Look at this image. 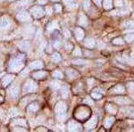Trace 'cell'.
I'll return each mask as SVG.
<instances>
[{
  "label": "cell",
  "instance_id": "obj_1",
  "mask_svg": "<svg viewBox=\"0 0 134 132\" xmlns=\"http://www.w3.org/2000/svg\"><path fill=\"white\" fill-rule=\"evenodd\" d=\"M23 59H24V55H19L16 56L14 59H12L9 62V70L13 72H18L23 68Z\"/></svg>",
  "mask_w": 134,
  "mask_h": 132
},
{
  "label": "cell",
  "instance_id": "obj_2",
  "mask_svg": "<svg viewBox=\"0 0 134 132\" xmlns=\"http://www.w3.org/2000/svg\"><path fill=\"white\" fill-rule=\"evenodd\" d=\"M67 110V105L64 102H58L55 105V111L57 113V117L59 120H64L65 119V113Z\"/></svg>",
  "mask_w": 134,
  "mask_h": 132
},
{
  "label": "cell",
  "instance_id": "obj_3",
  "mask_svg": "<svg viewBox=\"0 0 134 132\" xmlns=\"http://www.w3.org/2000/svg\"><path fill=\"white\" fill-rule=\"evenodd\" d=\"M74 115H75V118L78 119V120H86L87 118H88V116L90 115V111L88 110V107L81 106V107L77 108Z\"/></svg>",
  "mask_w": 134,
  "mask_h": 132
},
{
  "label": "cell",
  "instance_id": "obj_4",
  "mask_svg": "<svg viewBox=\"0 0 134 132\" xmlns=\"http://www.w3.org/2000/svg\"><path fill=\"white\" fill-rule=\"evenodd\" d=\"M38 89V84L35 81L29 79L25 82L24 86H23V91L26 93H31V92H35Z\"/></svg>",
  "mask_w": 134,
  "mask_h": 132
},
{
  "label": "cell",
  "instance_id": "obj_5",
  "mask_svg": "<svg viewBox=\"0 0 134 132\" xmlns=\"http://www.w3.org/2000/svg\"><path fill=\"white\" fill-rule=\"evenodd\" d=\"M31 15L36 19H40L45 15V11L44 9L40 5H35L31 9Z\"/></svg>",
  "mask_w": 134,
  "mask_h": 132
},
{
  "label": "cell",
  "instance_id": "obj_6",
  "mask_svg": "<svg viewBox=\"0 0 134 132\" xmlns=\"http://www.w3.org/2000/svg\"><path fill=\"white\" fill-rule=\"evenodd\" d=\"M17 20L21 22H27V21H31V17L25 11H21V12L18 13L16 15Z\"/></svg>",
  "mask_w": 134,
  "mask_h": 132
},
{
  "label": "cell",
  "instance_id": "obj_7",
  "mask_svg": "<svg viewBox=\"0 0 134 132\" xmlns=\"http://www.w3.org/2000/svg\"><path fill=\"white\" fill-rule=\"evenodd\" d=\"M67 129H68L69 131H80L81 130L82 127L80 123H78L75 120H70L67 125Z\"/></svg>",
  "mask_w": 134,
  "mask_h": 132
},
{
  "label": "cell",
  "instance_id": "obj_8",
  "mask_svg": "<svg viewBox=\"0 0 134 132\" xmlns=\"http://www.w3.org/2000/svg\"><path fill=\"white\" fill-rule=\"evenodd\" d=\"M114 102L115 103H117L118 105H130V104L131 103V99L129 98V97L127 96H118V97H115V98L114 99Z\"/></svg>",
  "mask_w": 134,
  "mask_h": 132
},
{
  "label": "cell",
  "instance_id": "obj_9",
  "mask_svg": "<svg viewBox=\"0 0 134 132\" xmlns=\"http://www.w3.org/2000/svg\"><path fill=\"white\" fill-rule=\"evenodd\" d=\"M20 93V88L18 85H13L11 88L8 89V94L11 97H16Z\"/></svg>",
  "mask_w": 134,
  "mask_h": 132
},
{
  "label": "cell",
  "instance_id": "obj_10",
  "mask_svg": "<svg viewBox=\"0 0 134 132\" xmlns=\"http://www.w3.org/2000/svg\"><path fill=\"white\" fill-rule=\"evenodd\" d=\"M125 92V88L122 85H116L115 87H114L111 90H110V93L111 94H116V95H120V94H124Z\"/></svg>",
  "mask_w": 134,
  "mask_h": 132
},
{
  "label": "cell",
  "instance_id": "obj_11",
  "mask_svg": "<svg viewBox=\"0 0 134 132\" xmlns=\"http://www.w3.org/2000/svg\"><path fill=\"white\" fill-rule=\"evenodd\" d=\"M97 122H98V118H97L96 116H93L92 118H90V120L86 123V125H85V127L87 128V129H93V128H95L96 127V125H97Z\"/></svg>",
  "mask_w": 134,
  "mask_h": 132
},
{
  "label": "cell",
  "instance_id": "obj_12",
  "mask_svg": "<svg viewBox=\"0 0 134 132\" xmlns=\"http://www.w3.org/2000/svg\"><path fill=\"white\" fill-rule=\"evenodd\" d=\"M74 35L75 37H76V38H77V40H82L83 39V38H84V31L81 28H80V27H77V28H75V30H74Z\"/></svg>",
  "mask_w": 134,
  "mask_h": 132
},
{
  "label": "cell",
  "instance_id": "obj_13",
  "mask_svg": "<svg viewBox=\"0 0 134 132\" xmlns=\"http://www.w3.org/2000/svg\"><path fill=\"white\" fill-rule=\"evenodd\" d=\"M44 64L41 61L38 60V61H34L32 62L31 64H30V68L32 69V70H40V69H42Z\"/></svg>",
  "mask_w": 134,
  "mask_h": 132
},
{
  "label": "cell",
  "instance_id": "obj_14",
  "mask_svg": "<svg viewBox=\"0 0 134 132\" xmlns=\"http://www.w3.org/2000/svg\"><path fill=\"white\" fill-rule=\"evenodd\" d=\"M10 21L8 18H6V17H3L2 19H0V28L3 30H5L7 29V28L10 27Z\"/></svg>",
  "mask_w": 134,
  "mask_h": 132
},
{
  "label": "cell",
  "instance_id": "obj_15",
  "mask_svg": "<svg viewBox=\"0 0 134 132\" xmlns=\"http://www.w3.org/2000/svg\"><path fill=\"white\" fill-rule=\"evenodd\" d=\"M66 75L69 79H75V78L79 76V72L77 71L73 70V69H67Z\"/></svg>",
  "mask_w": 134,
  "mask_h": 132
},
{
  "label": "cell",
  "instance_id": "obj_16",
  "mask_svg": "<svg viewBox=\"0 0 134 132\" xmlns=\"http://www.w3.org/2000/svg\"><path fill=\"white\" fill-rule=\"evenodd\" d=\"M14 76L13 74H9V75H7V76H5L3 79V82H2L3 87H7L11 82H12V81L14 79Z\"/></svg>",
  "mask_w": 134,
  "mask_h": 132
},
{
  "label": "cell",
  "instance_id": "obj_17",
  "mask_svg": "<svg viewBox=\"0 0 134 132\" xmlns=\"http://www.w3.org/2000/svg\"><path fill=\"white\" fill-rule=\"evenodd\" d=\"M30 47H31V43L29 42V41H21L20 43H19V47H20V49H21L23 51H27L30 49Z\"/></svg>",
  "mask_w": 134,
  "mask_h": 132
},
{
  "label": "cell",
  "instance_id": "obj_18",
  "mask_svg": "<svg viewBox=\"0 0 134 132\" xmlns=\"http://www.w3.org/2000/svg\"><path fill=\"white\" fill-rule=\"evenodd\" d=\"M105 109H107V112H109L111 114H115L117 112V108L113 104H107V106H105Z\"/></svg>",
  "mask_w": 134,
  "mask_h": 132
},
{
  "label": "cell",
  "instance_id": "obj_19",
  "mask_svg": "<svg viewBox=\"0 0 134 132\" xmlns=\"http://www.w3.org/2000/svg\"><path fill=\"white\" fill-rule=\"evenodd\" d=\"M84 46H85L87 48L92 49L95 47V41L92 38H86L84 40Z\"/></svg>",
  "mask_w": 134,
  "mask_h": 132
},
{
  "label": "cell",
  "instance_id": "obj_20",
  "mask_svg": "<svg viewBox=\"0 0 134 132\" xmlns=\"http://www.w3.org/2000/svg\"><path fill=\"white\" fill-rule=\"evenodd\" d=\"M47 77V72L46 71H37L33 74V78H35L36 79H43Z\"/></svg>",
  "mask_w": 134,
  "mask_h": 132
},
{
  "label": "cell",
  "instance_id": "obj_21",
  "mask_svg": "<svg viewBox=\"0 0 134 132\" xmlns=\"http://www.w3.org/2000/svg\"><path fill=\"white\" fill-rule=\"evenodd\" d=\"M79 24L83 26V27H86L88 25V19L86 15L84 14H81L79 17Z\"/></svg>",
  "mask_w": 134,
  "mask_h": 132
},
{
  "label": "cell",
  "instance_id": "obj_22",
  "mask_svg": "<svg viewBox=\"0 0 134 132\" xmlns=\"http://www.w3.org/2000/svg\"><path fill=\"white\" fill-rule=\"evenodd\" d=\"M114 117H109V118L105 119L104 124H105V127L107 128V129H109V128H111L112 125L114 124Z\"/></svg>",
  "mask_w": 134,
  "mask_h": 132
},
{
  "label": "cell",
  "instance_id": "obj_23",
  "mask_svg": "<svg viewBox=\"0 0 134 132\" xmlns=\"http://www.w3.org/2000/svg\"><path fill=\"white\" fill-rule=\"evenodd\" d=\"M113 0H103V7L105 10H110L112 9L113 6Z\"/></svg>",
  "mask_w": 134,
  "mask_h": 132
},
{
  "label": "cell",
  "instance_id": "obj_24",
  "mask_svg": "<svg viewBox=\"0 0 134 132\" xmlns=\"http://www.w3.org/2000/svg\"><path fill=\"white\" fill-rule=\"evenodd\" d=\"M60 93H61V96L63 98H67L69 96V89L68 88H67L66 86H64L61 88V89H60Z\"/></svg>",
  "mask_w": 134,
  "mask_h": 132
},
{
  "label": "cell",
  "instance_id": "obj_25",
  "mask_svg": "<svg viewBox=\"0 0 134 132\" xmlns=\"http://www.w3.org/2000/svg\"><path fill=\"white\" fill-rule=\"evenodd\" d=\"M13 122L15 123V124L18 125V126H23V127H25L26 124H27V122H26V120L24 119H21V118L14 119V120H13Z\"/></svg>",
  "mask_w": 134,
  "mask_h": 132
},
{
  "label": "cell",
  "instance_id": "obj_26",
  "mask_svg": "<svg viewBox=\"0 0 134 132\" xmlns=\"http://www.w3.org/2000/svg\"><path fill=\"white\" fill-rule=\"evenodd\" d=\"M28 111L31 112H36L38 110V105L37 103H31V105L28 106Z\"/></svg>",
  "mask_w": 134,
  "mask_h": 132
},
{
  "label": "cell",
  "instance_id": "obj_27",
  "mask_svg": "<svg viewBox=\"0 0 134 132\" xmlns=\"http://www.w3.org/2000/svg\"><path fill=\"white\" fill-rule=\"evenodd\" d=\"M63 2H64V5L66 6H68V7H74V6L76 5L74 0H63Z\"/></svg>",
  "mask_w": 134,
  "mask_h": 132
},
{
  "label": "cell",
  "instance_id": "obj_28",
  "mask_svg": "<svg viewBox=\"0 0 134 132\" xmlns=\"http://www.w3.org/2000/svg\"><path fill=\"white\" fill-rule=\"evenodd\" d=\"M91 97H92V98L97 99V100H98V99H100L101 97H102V94H101L98 90H96V91H93L91 93Z\"/></svg>",
  "mask_w": 134,
  "mask_h": 132
},
{
  "label": "cell",
  "instance_id": "obj_29",
  "mask_svg": "<svg viewBox=\"0 0 134 132\" xmlns=\"http://www.w3.org/2000/svg\"><path fill=\"white\" fill-rule=\"evenodd\" d=\"M61 55H59L58 53H54L53 55H52V61L55 62H58L61 61Z\"/></svg>",
  "mask_w": 134,
  "mask_h": 132
},
{
  "label": "cell",
  "instance_id": "obj_30",
  "mask_svg": "<svg viewBox=\"0 0 134 132\" xmlns=\"http://www.w3.org/2000/svg\"><path fill=\"white\" fill-rule=\"evenodd\" d=\"M124 27L126 29H134V21H128L124 23Z\"/></svg>",
  "mask_w": 134,
  "mask_h": 132
},
{
  "label": "cell",
  "instance_id": "obj_31",
  "mask_svg": "<svg viewBox=\"0 0 134 132\" xmlns=\"http://www.w3.org/2000/svg\"><path fill=\"white\" fill-rule=\"evenodd\" d=\"M53 77L54 78H57V79H63V77H64V75H63L62 71H58V70H55L53 71Z\"/></svg>",
  "mask_w": 134,
  "mask_h": 132
},
{
  "label": "cell",
  "instance_id": "obj_32",
  "mask_svg": "<svg viewBox=\"0 0 134 132\" xmlns=\"http://www.w3.org/2000/svg\"><path fill=\"white\" fill-rule=\"evenodd\" d=\"M85 61L82 59H75L72 61V64H75V65H82V64H85Z\"/></svg>",
  "mask_w": 134,
  "mask_h": 132
},
{
  "label": "cell",
  "instance_id": "obj_33",
  "mask_svg": "<svg viewBox=\"0 0 134 132\" xmlns=\"http://www.w3.org/2000/svg\"><path fill=\"white\" fill-rule=\"evenodd\" d=\"M124 38L127 42H132V41H134V33L133 34H127Z\"/></svg>",
  "mask_w": 134,
  "mask_h": 132
},
{
  "label": "cell",
  "instance_id": "obj_34",
  "mask_svg": "<svg viewBox=\"0 0 134 132\" xmlns=\"http://www.w3.org/2000/svg\"><path fill=\"white\" fill-rule=\"evenodd\" d=\"M124 43V39L121 38H114V39L113 40V44H114V45H122Z\"/></svg>",
  "mask_w": 134,
  "mask_h": 132
},
{
  "label": "cell",
  "instance_id": "obj_35",
  "mask_svg": "<svg viewBox=\"0 0 134 132\" xmlns=\"http://www.w3.org/2000/svg\"><path fill=\"white\" fill-rule=\"evenodd\" d=\"M90 7V0H83V8L84 10H88Z\"/></svg>",
  "mask_w": 134,
  "mask_h": 132
},
{
  "label": "cell",
  "instance_id": "obj_36",
  "mask_svg": "<svg viewBox=\"0 0 134 132\" xmlns=\"http://www.w3.org/2000/svg\"><path fill=\"white\" fill-rule=\"evenodd\" d=\"M73 55H76V56H80L82 55V53H81V49L79 48V47H75L74 50H73Z\"/></svg>",
  "mask_w": 134,
  "mask_h": 132
},
{
  "label": "cell",
  "instance_id": "obj_37",
  "mask_svg": "<svg viewBox=\"0 0 134 132\" xmlns=\"http://www.w3.org/2000/svg\"><path fill=\"white\" fill-rule=\"evenodd\" d=\"M51 88H53V89H58V88H60V84L57 83V82H52Z\"/></svg>",
  "mask_w": 134,
  "mask_h": 132
},
{
  "label": "cell",
  "instance_id": "obj_38",
  "mask_svg": "<svg viewBox=\"0 0 134 132\" xmlns=\"http://www.w3.org/2000/svg\"><path fill=\"white\" fill-rule=\"evenodd\" d=\"M54 8H55V12H57V13H60L62 11V6H61L60 4H55Z\"/></svg>",
  "mask_w": 134,
  "mask_h": 132
},
{
  "label": "cell",
  "instance_id": "obj_39",
  "mask_svg": "<svg viewBox=\"0 0 134 132\" xmlns=\"http://www.w3.org/2000/svg\"><path fill=\"white\" fill-rule=\"evenodd\" d=\"M127 88H128L131 91L134 92V82H130V83L127 84Z\"/></svg>",
  "mask_w": 134,
  "mask_h": 132
},
{
  "label": "cell",
  "instance_id": "obj_40",
  "mask_svg": "<svg viewBox=\"0 0 134 132\" xmlns=\"http://www.w3.org/2000/svg\"><path fill=\"white\" fill-rule=\"evenodd\" d=\"M10 114H11V117H15L18 115V112H17L16 109H12L10 111Z\"/></svg>",
  "mask_w": 134,
  "mask_h": 132
},
{
  "label": "cell",
  "instance_id": "obj_41",
  "mask_svg": "<svg viewBox=\"0 0 134 132\" xmlns=\"http://www.w3.org/2000/svg\"><path fill=\"white\" fill-rule=\"evenodd\" d=\"M54 24H55V23H54V22L49 23L48 26H47V30H48V31H53V30L55 29V27H57V25H54Z\"/></svg>",
  "mask_w": 134,
  "mask_h": 132
},
{
  "label": "cell",
  "instance_id": "obj_42",
  "mask_svg": "<svg viewBox=\"0 0 134 132\" xmlns=\"http://www.w3.org/2000/svg\"><path fill=\"white\" fill-rule=\"evenodd\" d=\"M122 5H124V4H122V0H115V6H117V7H122Z\"/></svg>",
  "mask_w": 134,
  "mask_h": 132
},
{
  "label": "cell",
  "instance_id": "obj_43",
  "mask_svg": "<svg viewBox=\"0 0 134 132\" xmlns=\"http://www.w3.org/2000/svg\"><path fill=\"white\" fill-rule=\"evenodd\" d=\"M84 103L87 104V105H93V101L90 98V97H86L85 100H84Z\"/></svg>",
  "mask_w": 134,
  "mask_h": 132
},
{
  "label": "cell",
  "instance_id": "obj_44",
  "mask_svg": "<svg viewBox=\"0 0 134 132\" xmlns=\"http://www.w3.org/2000/svg\"><path fill=\"white\" fill-rule=\"evenodd\" d=\"M72 44H70V43H69V44H66L65 45V49H66V50L71 51V49H72Z\"/></svg>",
  "mask_w": 134,
  "mask_h": 132
},
{
  "label": "cell",
  "instance_id": "obj_45",
  "mask_svg": "<svg viewBox=\"0 0 134 132\" xmlns=\"http://www.w3.org/2000/svg\"><path fill=\"white\" fill-rule=\"evenodd\" d=\"M64 35H65V37H66V38H69V37L71 36V34H70V31H67V30H64Z\"/></svg>",
  "mask_w": 134,
  "mask_h": 132
},
{
  "label": "cell",
  "instance_id": "obj_46",
  "mask_svg": "<svg viewBox=\"0 0 134 132\" xmlns=\"http://www.w3.org/2000/svg\"><path fill=\"white\" fill-rule=\"evenodd\" d=\"M40 2V4H46L47 3V1L46 0H38V3Z\"/></svg>",
  "mask_w": 134,
  "mask_h": 132
},
{
  "label": "cell",
  "instance_id": "obj_47",
  "mask_svg": "<svg viewBox=\"0 0 134 132\" xmlns=\"http://www.w3.org/2000/svg\"><path fill=\"white\" fill-rule=\"evenodd\" d=\"M96 4H98V5H100V3H101V0H95Z\"/></svg>",
  "mask_w": 134,
  "mask_h": 132
},
{
  "label": "cell",
  "instance_id": "obj_48",
  "mask_svg": "<svg viewBox=\"0 0 134 132\" xmlns=\"http://www.w3.org/2000/svg\"><path fill=\"white\" fill-rule=\"evenodd\" d=\"M3 102H4V97L0 96V104H2V103H3Z\"/></svg>",
  "mask_w": 134,
  "mask_h": 132
},
{
  "label": "cell",
  "instance_id": "obj_49",
  "mask_svg": "<svg viewBox=\"0 0 134 132\" xmlns=\"http://www.w3.org/2000/svg\"><path fill=\"white\" fill-rule=\"evenodd\" d=\"M2 64V62H1V60H0V65H1Z\"/></svg>",
  "mask_w": 134,
  "mask_h": 132
},
{
  "label": "cell",
  "instance_id": "obj_50",
  "mask_svg": "<svg viewBox=\"0 0 134 132\" xmlns=\"http://www.w3.org/2000/svg\"><path fill=\"white\" fill-rule=\"evenodd\" d=\"M52 1H58V0H52Z\"/></svg>",
  "mask_w": 134,
  "mask_h": 132
},
{
  "label": "cell",
  "instance_id": "obj_51",
  "mask_svg": "<svg viewBox=\"0 0 134 132\" xmlns=\"http://www.w3.org/2000/svg\"><path fill=\"white\" fill-rule=\"evenodd\" d=\"M1 1H2V0H0V2H1Z\"/></svg>",
  "mask_w": 134,
  "mask_h": 132
}]
</instances>
